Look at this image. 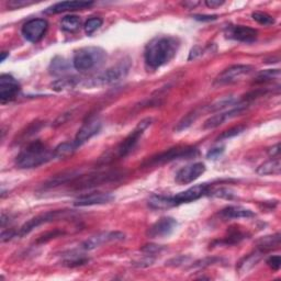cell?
<instances>
[{
    "mask_svg": "<svg viewBox=\"0 0 281 281\" xmlns=\"http://www.w3.org/2000/svg\"><path fill=\"white\" fill-rule=\"evenodd\" d=\"M224 34L228 39L243 42V43H252L257 39V31L245 25H229Z\"/></svg>",
    "mask_w": 281,
    "mask_h": 281,
    "instance_id": "2e32d148",
    "label": "cell"
},
{
    "mask_svg": "<svg viewBox=\"0 0 281 281\" xmlns=\"http://www.w3.org/2000/svg\"><path fill=\"white\" fill-rule=\"evenodd\" d=\"M267 265H268L272 270L278 271L280 269V266H281V257L278 255L269 257L268 261H267Z\"/></svg>",
    "mask_w": 281,
    "mask_h": 281,
    "instance_id": "f35d334b",
    "label": "cell"
},
{
    "mask_svg": "<svg viewBox=\"0 0 281 281\" xmlns=\"http://www.w3.org/2000/svg\"><path fill=\"white\" fill-rule=\"evenodd\" d=\"M48 23L44 19H32L22 26V35L31 43H38L44 38Z\"/></svg>",
    "mask_w": 281,
    "mask_h": 281,
    "instance_id": "7c38bea8",
    "label": "cell"
},
{
    "mask_svg": "<svg viewBox=\"0 0 281 281\" xmlns=\"http://www.w3.org/2000/svg\"><path fill=\"white\" fill-rule=\"evenodd\" d=\"M254 72V67L250 65H233L217 75L214 79V86H224L230 85V83H234L238 80H241L243 77L250 75Z\"/></svg>",
    "mask_w": 281,
    "mask_h": 281,
    "instance_id": "30bf717a",
    "label": "cell"
},
{
    "mask_svg": "<svg viewBox=\"0 0 281 281\" xmlns=\"http://www.w3.org/2000/svg\"><path fill=\"white\" fill-rule=\"evenodd\" d=\"M224 152V147H215V149H212V150H210L207 154V157L209 159H216V158H219L222 154Z\"/></svg>",
    "mask_w": 281,
    "mask_h": 281,
    "instance_id": "ab89813d",
    "label": "cell"
},
{
    "mask_svg": "<svg viewBox=\"0 0 281 281\" xmlns=\"http://www.w3.org/2000/svg\"><path fill=\"white\" fill-rule=\"evenodd\" d=\"M206 172V166L203 163H194L188 165L181 170L176 175V182L179 185H188L190 182L198 179Z\"/></svg>",
    "mask_w": 281,
    "mask_h": 281,
    "instance_id": "e0dca14e",
    "label": "cell"
},
{
    "mask_svg": "<svg viewBox=\"0 0 281 281\" xmlns=\"http://www.w3.org/2000/svg\"><path fill=\"white\" fill-rule=\"evenodd\" d=\"M103 21L102 19L100 18H91L89 20L86 21L85 25H83V27H85V32L88 34V35H91L94 32H96L99 27L102 25Z\"/></svg>",
    "mask_w": 281,
    "mask_h": 281,
    "instance_id": "d590c367",
    "label": "cell"
},
{
    "mask_svg": "<svg viewBox=\"0 0 281 281\" xmlns=\"http://www.w3.org/2000/svg\"><path fill=\"white\" fill-rule=\"evenodd\" d=\"M79 176H80L79 172H75V171L62 173L60 175L54 176V177H52L50 180H47L43 187L45 189H50V188H55L62 185H66V184H69V182L74 181L77 177H79Z\"/></svg>",
    "mask_w": 281,
    "mask_h": 281,
    "instance_id": "7402d4cb",
    "label": "cell"
},
{
    "mask_svg": "<svg viewBox=\"0 0 281 281\" xmlns=\"http://www.w3.org/2000/svg\"><path fill=\"white\" fill-rule=\"evenodd\" d=\"M210 187L211 185L201 184V185H196L189 188L187 190L179 192L176 195L154 194L149 199V206L152 209L163 210V209H170L173 207L184 205V203L193 202L195 200L200 199L201 196L208 194L210 192Z\"/></svg>",
    "mask_w": 281,
    "mask_h": 281,
    "instance_id": "7a4b0ae2",
    "label": "cell"
},
{
    "mask_svg": "<svg viewBox=\"0 0 281 281\" xmlns=\"http://www.w3.org/2000/svg\"><path fill=\"white\" fill-rule=\"evenodd\" d=\"M69 70V64L67 61L63 58H55L52 60L50 65V72L52 75H64Z\"/></svg>",
    "mask_w": 281,
    "mask_h": 281,
    "instance_id": "4316f807",
    "label": "cell"
},
{
    "mask_svg": "<svg viewBox=\"0 0 281 281\" xmlns=\"http://www.w3.org/2000/svg\"><path fill=\"white\" fill-rule=\"evenodd\" d=\"M53 158V151L41 140H34L20 152L16 158V164L21 170H30L46 164Z\"/></svg>",
    "mask_w": 281,
    "mask_h": 281,
    "instance_id": "3957f363",
    "label": "cell"
},
{
    "mask_svg": "<svg viewBox=\"0 0 281 281\" xmlns=\"http://www.w3.org/2000/svg\"><path fill=\"white\" fill-rule=\"evenodd\" d=\"M199 111L198 110H194L192 112H190V114H188L186 117H184L181 119V120L178 122L177 126H176L175 130L177 132H181L184 130H187L189 126H190L196 119H198L199 117Z\"/></svg>",
    "mask_w": 281,
    "mask_h": 281,
    "instance_id": "4dcf8cb0",
    "label": "cell"
},
{
    "mask_svg": "<svg viewBox=\"0 0 281 281\" xmlns=\"http://www.w3.org/2000/svg\"><path fill=\"white\" fill-rule=\"evenodd\" d=\"M220 216L226 220L231 219H248L255 216V213L251 210L246 209L240 206H230L220 211Z\"/></svg>",
    "mask_w": 281,
    "mask_h": 281,
    "instance_id": "44dd1931",
    "label": "cell"
},
{
    "mask_svg": "<svg viewBox=\"0 0 281 281\" xmlns=\"http://www.w3.org/2000/svg\"><path fill=\"white\" fill-rule=\"evenodd\" d=\"M152 122H153V120L151 118H146V119H144V120L140 121L136 125V128L133 130L130 134L122 140V143L117 147V150H116L117 156L120 158L128 156L129 154L133 150H134V147L137 145L139 138L142 137L145 130L149 128V126L152 124Z\"/></svg>",
    "mask_w": 281,
    "mask_h": 281,
    "instance_id": "8992f818",
    "label": "cell"
},
{
    "mask_svg": "<svg viewBox=\"0 0 281 281\" xmlns=\"http://www.w3.org/2000/svg\"><path fill=\"white\" fill-rule=\"evenodd\" d=\"M61 235H64V232H61V231L56 230V231L50 232V233H46V234H44V235H42L41 237H39V238H38V241H37V243H38V244H43V243H46V242H48V241L53 240V238H55V237L61 236Z\"/></svg>",
    "mask_w": 281,
    "mask_h": 281,
    "instance_id": "8d00e7d4",
    "label": "cell"
},
{
    "mask_svg": "<svg viewBox=\"0 0 281 281\" xmlns=\"http://www.w3.org/2000/svg\"><path fill=\"white\" fill-rule=\"evenodd\" d=\"M115 200V196L110 193L103 192H94L89 194H83L78 196L74 201L75 207H91V206H100L105 205Z\"/></svg>",
    "mask_w": 281,
    "mask_h": 281,
    "instance_id": "d6986e66",
    "label": "cell"
},
{
    "mask_svg": "<svg viewBox=\"0 0 281 281\" xmlns=\"http://www.w3.org/2000/svg\"><path fill=\"white\" fill-rule=\"evenodd\" d=\"M100 130H101V122L98 120V119H95V120H89L81 126V128L78 130V132H77L74 139L75 144L78 147H80L81 145L88 142L91 137L97 135Z\"/></svg>",
    "mask_w": 281,
    "mask_h": 281,
    "instance_id": "ac0fdd59",
    "label": "cell"
},
{
    "mask_svg": "<svg viewBox=\"0 0 281 281\" xmlns=\"http://www.w3.org/2000/svg\"><path fill=\"white\" fill-rule=\"evenodd\" d=\"M161 249H163V247L159 245H145L144 247L142 248L143 251H145L146 254H156V252H159Z\"/></svg>",
    "mask_w": 281,
    "mask_h": 281,
    "instance_id": "60d3db41",
    "label": "cell"
},
{
    "mask_svg": "<svg viewBox=\"0 0 281 281\" xmlns=\"http://www.w3.org/2000/svg\"><path fill=\"white\" fill-rule=\"evenodd\" d=\"M201 50H200V47L199 46H195V47H193L192 48V50H191V52H190V55H189V61H190V60H194L195 58H198V56L201 54Z\"/></svg>",
    "mask_w": 281,
    "mask_h": 281,
    "instance_id": "ee69618b",
    "label": "cell"
},
{
    "mask_svg": "<svg viewBox=\"0 0 281 281\" xmlns=\"http://www.w3.org/2000/svg\"><path fill=\"white\" fill-rule=\"evenodd\" d=\"M125 238V234L122 232H101L94 236L89 237L81 244V249L83 250H94L98 247H100L101 245H104L110 242H118L123 241Z\"/></svg>",
    "mask_w": 281,
    "mask_h": 281,
    "instance_id": "4fadbf2b",
    "label": "cell"
},
{
    "mask_svg": "<svg viewBox=\"0 0 281 281\" xmlns=\"http://www.w3.org/2000/svg\"><path fill=\"white\" fill-rule=\"evenodd\" d=\"M33 4L34 2H32V0H11V2H9L7 5H8L10 9H20Z\"/></svg>",
    "mask_w": 281,
    "mask_h": 281,
    "instance_id": "74e56055",
    "label": "cell"
},
{
    "mask_svg": "<svg viewBox=\"0 0 281 281\" xmlns=\"http://www.w3.org/2000/svg\"><path fill=\"white\" fill-rule=\"evenodd\" d=\"M7 56H8V54H6V52H3V53H2V60H0V61L4 62V61L6 60Z\"/></svg>",
    "mask_w": 281,
    "mask_h": 281,
    "instance_id": "bcb514c9",
    "label": "cell"
},
{
    "mask_svg": "<svg viewBox=\"0 0 281 281\" xmlns=\"http://www.w3.org/2000/svg\"><path fill=\"white\" fill-rule=\"evenodd\" d=\"M193 18L198 21H213L216 20V16H193Z\"/></svg>",
    "mask_w": 281,
    "mask_h": 281,
    "instance_id": "f6af8a7d",
    "label": "cell"
},
{
    "mask_svg": "<svg viewBox=\"0 0 281 281\" xmlns=\"http://www.w3.org/2000/svg\"><path fill=\"white\" fill-rule=\"evenodd\" d=\"M130 68L131 62L129 60H123L91 79V86L112 85V83L120 81L128 75Z\"/></svg>",
    "mask_w": 281,
    "mask_h": 281,
    "instance_id": "5b68a950",
    "label": "cell"
},
{
    "mask_svg": "<svg viewBox=\"0 0 281 281\" xmlns=\"http://www.w3.org/2000/svg\"><path fill=\"white\" fill-rule=\"evenodd\" d=\"M279 154H280V144H276L275 146L270 147V149L268 150V155L272 158L275 157H279Z\"/></svg>",
    "mask_w": 281,
    "mask_h": 281,
    "instance_id": "b9f144b4",
    "label": "cell"
},
{
    "mask_svg": "<svg viewBox=\"0 0 281 281\" xmlns=\"http://www.w3.org/2000/svg\"><path fill=\"white\" fill-rule=\"evenodd\" d=\"M120 174L116 172H107V173H99L93 174L87 176H79L74 181L70 182L72 186L77 189V190H82V189H89L101 186L103 184H108V182L116 180L118 177H120Z\"/></svg>",
    "mask_w": 281,
    "mask_h": 281,
    "instance_id": "52a82bcc",
    "label": "cell"
},
{
    "mask_svg": "<svg viewBox=\"0 0 281 281\" xmlns=\"http://www.w3.org/2000/svg\"><path fill=\"white\" fill-rule=\"evenodd\" d=\"M93 5V2H63L51 6L50 8H47L44 12L46 15H58V13L62 12L86 9Z\"/></svg>",
    "mask_w": 281,
    "mask_h": 281,
    "instance_id": "ffe728a7",
    "label": "cell"
},
{
    "mask_svg": "<svg viewBox=\"0 0 281 281\" xmlns=\"http://www.w3.org/2000/svg\"><path fill=\"white\" fill-rule=\"evenodd\" d=\"M238 103V100L233 96H228V97H223L221 99L214 101L212 104L209 105L208 110L210 112H215V111H221L223 109H226L228 107H231V105H234L235 103Z\"/></svg>",
    "mask_w": 281,
    "mask_h": 281,
    "instance_id": "f1b7e54d",
    "label": "cell"
},
{
    "mask_svg": "<svg viewBox=\"0 0 281 281\" xmlns=\"http://www.w3.org/2000/svg\"><path fill=\"white\" fill-rule=\"evenodd\" d=\"M20 91V83L9 74L0 76V100L2 103L9 102L15 99Z\"/></svg>",
    "mask_w": 281,
    "mask_h": 281,
    "instance_id": "9a60e30c",
    "label": "cell"
},
{
    "mask_svg": "<svg viewBox=\"0 0 281 281\" xmlns=\"http://www.w3.org/2000/svg\"><path fill=\"white\" fill-rule=\"evenodd\" d=\"M81 21L79 19V17L77 16H66L63 18L62 22H61V26L62 29L66 31V32H75L80 27Z\"/></svg>",
    "mask_w": 281,
    "mask_h": 281,
    "instance_id": "f546056e",
    "label": "cell"
},
{
    "mask_svg": "<svg viewBox=\"0 0 281 281\" xmlns=\"http://www.w3.org/2000/svg\"><path fill=\"white\" fill-rule=\"evenodd\" d=\"M105 58H107V53L101 47H81L74 53L73 66L78 72H89L100 67L104 63Z\"/></svg>",
    "mask_w": 281,
    "mask_h": 281,
    "instance_id": "277c9868",
    "label": "cell"
},
{
    "mask_svg": "<svg viewBox=\"0 0 281 281\" xmlns=\"http://www.w3.org/2000/svg\"><path fill=\"white\" fill-rule=\"evenodd\" d=\"M251 18L254 19L256 22L262 25H271L275 23V19H273L271 16H269L268 13L262 12V11H255L251 13Z\"/></svg>",
    "mask_w": 281,
    "mask_h": 281,
    "instance_id": "836d02e7",
    "label": "cell"
},
{
    "mask_svg": "<svg viewBox=\"0 0 281 281\" xmlns=\"http://www.w3.org/2000/svg\"><path fill=\"white\" fill-rule=\"evenodd\" d=\"M281 171V161L279 157H275L257 168V174L262 176L279 175Z\"/></svg>",
    "mask_w": 281,
    "mask_h": 281,
    "instance_id": "d4e9b609",
    "label": "cell"
},
{
    "mask_svg": "<svg viewBox=\"0 0 281 281\" xmlns=\"http://www.w3.org/2000/svg\"><path fill=\"white\" fill-rule=\"evenodd\" d=\"M77 149H78V146L75 144L74 140L73 142L62 143L59 146H56L55 150L53 151L54 158H58V159L67 158L69 156H72Z\"/></svg>",
    "mask_w": 281,
    "mask_h": 281,
    "instance_id": "484cf974",
    "label": "cell"
},
{
    "mask_svg": "<svg viewBox=\"0 0 281 281\" xmlns=\"http://www.w3.org/2000/svg\"><path fill=\"white\" fill-rule=\"evenodd\" d=\"M67 215H69V212H67V211H65V210L50 211V212L40 214L38 216L33 217V219H31L30 221H27L26 223H24L23 226L21 227L19 229V231L17 232V236H19V237L25 236L29 233H31V232L34 229H37V228L43 226V224H46V223L64 219V217H66Z\"/></svg>",
    "mask_w": 281,
    "mask_h": 281,
    "instance_id": "9c48e42d",
    "label": "cell"
},
{
    "mask_svg": "<svg viewBox=\"0 0 281 281\" xmlns=\"http://www.w3.org/2000/svg\"><path fill=\"white\" fill-rule=\"evenodd\" d=\"M263 255H264V252L256 248V250L252 252V254H249L248 256H246L243 261L240 262V264H238V267H237L238 271H240L241 273H245V272L249 271L251 268H254L259 261H261Z\"/></svg>",
    "mask_w": 281,
    "mask_h": 281,
    "instance_id": "603a6c76",
    "label": "cell"
},
{
    "mask_svg": "<svg viewBox=\"0 0 281 281\" xmlns=\"http://www.w3.org/2000/svg\"><path fill=\"white\" fill-rule=\"evenodd\" d=\"M280 246V234H275L271 236H265L261 238L257 242V249L263 251L264 254L267 251L272 250V249H277Z\"/></svg>",
    "mask_w": 281,
    "mask_h": 281,
    "instance_id": "cb8c5ba5",
    "label": "cell"
},
{
    "mask_svg": "<svg viewBox=\"0 0 281 281\" xmlns=\"http://www.w3.org/2000/svg\"><path fill=\"white\" fill-rule=\"evenodd\" d=\"M247 104H248V102L243 101V102L237 103L234 108L212 116L211 118H209L205 123H203V129L205 130L215 129V128H217V126L222 125L224 122H227V121L231 120V119L240 116L246 109H247V107H248Z\"/></svg>",
    "mask_w": 281,
    "mask_h": 281,
    "instance_id": "8fae6325",
    "label": "cell"
},
{
    "mask_svg": "<svg viewBox=\"0 0 281 281\" xmlns=\"http://www.w3.org/2000/svg\"><path fill=\"white\" fill-rule=\"evenodd\" d=\"M280 79V70L279 69H267L258 73L255 78V83H267L273 80Z\"/></svg>",
    "mask_w": 281,
    "mask_h": 281,
    "instance_id": "83f0119b",
    "label": "cell"
},
{
    "mask_svg": "<svg viewBox=\"0 0 281 281\" xmlns=\"http://www.w3.org/2000/svg\"><path fill=\"white\" fill-rule=\"evenodd\" d=\"M179 42L173 37H157L145 46L144 59L146 65L152 69H157L170 63L178 51Z\"/></svg>",
    "mask_w": 281,
    "mask_h": 281,
    "instance_id": "6da1fadb",
    "label": "cell"
},
{
    "mask_svg": "<svg viewBox=\"0 0 281 281\" xmlns=\"http://www.w3.org/2000/svg\"><path fill=\"white\" fill-rule=\"evenodd\" d=\"M86 263H87V258H85L82 255H79V254H73V252H70L68 256H66L65 261H64V265H66L68 267L81 266Z\"/></svg>",
    "mask_w": 281,
    "mask_h": 281,
    "instance_id": "e575fe53",
    "label": "cell"
},
{
    "mask_svg": "<svg viewBox=\"0 0 281 281\" xmlns=\"http://www.w3.org/2000/svg\"><path fill=\"white\" fill-rule=\"evenodd\" d=\"M198 155V150L195 147L186 146V147H175L166 152L158 154V155L152 157L147 165H163L166 163H170L173 160L182 159V158H191Z\"/></svg>",
    "mask_w": 281,
    "mask_h": 281,
    "instance_id": "ba28073f",
    "label": "cell"
},
{
    "mask_svg": "<svg viewBox=\"0 0 281 281\" xmlns=\"http://www.w3.org/2000/svg\"><path fill=\"white\" fill-rule=\"evenodd\" d=\"M76 78H61L56 80L54 83H52V89L56 91L65 90L69 88H74L76 86Z\"/></svg>",
    "mask_w": 281,
    "mask_h": 281,
    "instance_id": "1f68e13d",
    "label": "cell"
},
{
    "mask_svg": "<svg viewBox=\"0 0 281 281\" xmlns=\"http://www.w3.org/2000/svg\"><path fill=\"white\" fill-rule=\"evenodd\" d=\"M177 228V221L171 216L161 217L147 230L146 234L150 238H163L171 236Z\"/></svg>",
    "mask_w": 281,
    "mask_h": 281,
    "instance_id": "5bb4252c",
    "label": "cell"
},
{
    "mask_svg": "<svg viewBox=\"0 0 281 281\" xmlns=\"http://www.w3.org/2000/svg\"><path fill=\"white\" fill-rule=\"evenodd\" d=\"M245 129H246V126L238 125V126H234V128H231L227 131H224V132H222L221 135L217 136L216 142H220V140L229 139V138H232L236 135H240L241 133H243L245 131Z\"/></svg>",
    "mask_w": 281,
    "mask_h": 281,
    "instance_id": "d6a6232c",
    "label": "cell"
},
{
    "mask_svg": "<svg viewBox=\"0 0 281 281\" xmlns=\"http://www.w3.org/2000/svg\"><path fill=\"white\" fill-rule=\"evenodd\" d=\"M206 5L209 7V8H217V7H221L224 5L223 0H207Z\"/></svg>",
    "mask_w": 281,
    "mask_h": 281,
    "instance_id": "7bdbcfd3",
    "label": "cell"
}]
</instances>
